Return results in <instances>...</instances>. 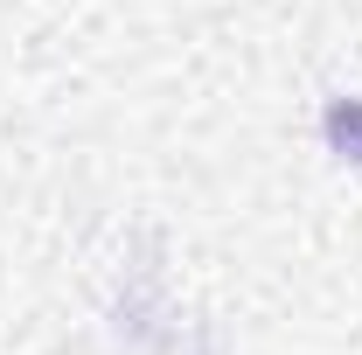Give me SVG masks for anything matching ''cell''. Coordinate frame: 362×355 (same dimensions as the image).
<instances>
[{
  "label": "cell",
  "instance_id": "6da1fadb",
  "mask_svg": "<svg viewBox=\"0 0 362 355\" xmlns=\"http://www.w3.org/2000/svg\"><path fill=\"white\" fill-rule=\"evenodd\" d=\"M320 126H327V139H334L341 153H356V161H362V98H334Z\"/></svg>",
  "mask_w": 362,
  "mask_h": 355
}]
</instances>
